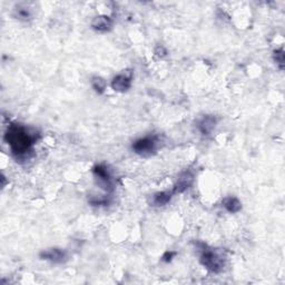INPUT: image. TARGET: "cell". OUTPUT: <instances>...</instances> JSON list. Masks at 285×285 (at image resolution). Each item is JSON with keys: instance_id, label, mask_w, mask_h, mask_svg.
Masks as SVG:
<instances>
[{"instance_id": "15", "label": "cell", "mask_w": 285, "mask_h": 285, "mask_svg": "<svg viewBox=\"0 0 285 285\" xmlns=\"http://www.w3.org/2000/svg\"><path fill=\"white\" fill-rule=\"evenodd\" d=\"M175 255H176V252H173V250H168V252H166L163 255V258H162V261L168 263L175 258Z\"/></svg>"}, {"instance_id": "5", "label": "cell", "mask_w": 285, "mask_h": 285, "mask_svg": "<svg viewBox=\"0 0 285 285\" xmlns=\"http://www.w3.org/2000/svg\"><path fill=\"white\" fill-rule=\"evenodd\" d=\"M132 84V72H125L116 75L112 80L110 87L117 92H126L130 90Z\"/></svg>"}, {"instance_id": "4", "label": "cell", "mask_w": 285, "mask_h": 285, "mask_svg": "<svg viewBox=\"0 0 285 285\" xmlns=\"http://www.w3.org/2000/svg\"><path fill=\"white\" fill-rule=\"evenodd\" d=\"M92 174L95 176L97 184L108 193L114 190V178L112 172L105 164H97L92 167Z\"/></svg>"}, {"instance_id": "1", "label": "cell", "mask_w": 285, "mask_h": 285, "mask_svg": "<svg viewBox=\"0 0 285 285\" xmlns=\"http://www.w3.org/2000/svg\"><path fill=\"white\" fill-rule=\"evenodd\" d=\"M38 138L39 134L36 130L18 122H12L9 125L4 134V140L10 148L12 154L17 160L28 157Z\"/></svg>"}, {"instance_id": "7", "label": "cell", "mask_w": 285, "mask_h": 285, "mask_svg": "<svg viewBox=\"0 0 285 285\" xmlns=\"http://www.w3.org/2000/svg\"><path fill=\"white\" fill-rule=\"evenodd\" d=\"M193 182H194V174L192 173L190 170H185L183 173H180L172 190H173L174 195L184 193L185 190H188L190 188Z\"/></svg>"}, {"instance_id": "8", "label": "cell", "mask_w": 285, "mask_h": 285, "mask_svg": "<svg viewBox=\"0 0 285 285\" xmlns=\"http://www.w3.org/2000/svg\"><path fill=\"white\" fill-rule=\"evenodd\" d=\"M114 26V22L110 16L106 14H100L97 16L92 22V28L97 32H108L112 29Z\"/></svg>"}, {"instance_id": "14", "label": "cell", "mask_w": 285, "mask_h": 285, "mask_svg": "<svg viewBox=\"0 0 285 285\" xmlns=\"http://www.w3.org/2000/svg\"><path fill=\"white\" fill-rule=\"evenodd\" d=\"M273 60L276 64V66L280 70H283L285 66V56H284V50L283 48L276 49V50L273 52Z\"/></svg>"}, {"instance_id": "6", "label": "cell", "mask_w": 285, "mask_h": 285, "mask_svg": "<svg viewBox=\"0 0 285 285\" xmlns=\"http://www.w3.org/2000/svg\"><path fill=\"white\" fill-rule=\"evenodd\" d=\"M39 258H40L42 260H45V261L52 262L54 264H62L67 261L68 255L65 250L58 248H52L42 250V252L39 253Z\"/></svg>"}, {"instance_id": "2", "label": "cell", "mask_w": 285, "mask_h": 285, "mask_svg": "<svg viewBox=\"0 0 285 285\" xmlns=\"http://www.w3.org/2000/svg\"><path fill=\"white\" fill-rule=\"evenodd\" d=\"M198 246L200 250V262L208 271L218 274L223 272L225 268V255L223 250L210 248L204 243H198Z\"/></svg>"}, {"instance_id": "9", "label": "cell", "mask_w": 285, "mask_h": 285, "mask_svg": "<svg viewBox=\"0 0 285 285\" xmlns=\"http://www.w3.org/2000/svg\"><path fill=\"white\" fill-rule=\"evenodd\" d=\"M216 124H218V120L213 115H206L202 120L198 122V128L200 132L204 136H208L213 132L215 130Z\"/></svg>"}, {"instance_id": "16", "label": "cell", "mask_w": 285, "mask_h": 285, "mask_svg": "<svg viewBox=\"0 0 285 285\" xmlns=\"http://www.w3.org/2000/svg\"><path fill=\"white\" fill-rule=\"evenodd\" d=\"M155 54L158 57H165L167 55V50H166V48L164 46H157L156 49H155Z\"/></svg>"}, {"instance_id": "10", "label": "cell", "mask_w": 285, "mask_h": 285, "mask_svg": "<svg viewBox=\"0 0 285 285\" xmlns=\"http://www.w3.org/2000/svg\"><path fill=\"white\" fill-rule=\"evenodd\" d=\"M174 193L173 190H164V192H157L153 195V200H152V204L156 208H163V206L168 204L172 198H173Z\"/></svg>"}, {"instance_id": "13", "label": "cell", "mask_w": 285, "mask_h": 285, "mask_svg": "<svg viewBox=\"0 0 285 285\" xmlns=\"http://www.w3.org/2000/svg\"><path fill=\"white\" fill-rule=\"evenodd\" d=\"M90 84H92V90H94L98 95L104 94L105 90H106V88H107V82H106V80H104V78H102L100 76L92 77Z\"/></svg>"}, {"instance_id": "12", "label": "cell", "mask_w": 285, "mask_h": 285, "mask_svg": "<svg viewBox=\"0 0 285 285\" xmlns=\"http://www.w3.org/2000/svg\"><path fill=\"white\" fill-rule=\"evenodd\" d=\"M14 17L18 19V20L28 22L32 19V14L28 7L24 6V4H19V6L14 9Z\"/></svg>"}, {"instance_id": "3", "label": "cell", "mask_w": 285, "mask_h": 285, "mask_svg": "<svg viewBox=\"0 0 285 285\" xmlns=\"http://www.w3.org/2000/svg\"><path fill=\"white\" fill-rule=\"evenodd\" d=\"M157 142L158 140H157L156 136H144L132 142V150L135 154L142 157H150L156 153Z\"/></svg>"}, {"instance_id": "11", "label": "cell", "mask_w": 285, "mask_h": 285, "mask_svg": "<svg viewBox=\"0 0 285 285\" xmlns=\"http://www.w3.org/2000/svg\"><path fill=\"white\" fill-rule=\"evenodd\" d=\"M224 208L228 210L230 214H236L238 213L240 210H242V203L240 200L235 198V196H228V198H225L222 202Z\"/></svg>"}]
</instances>
